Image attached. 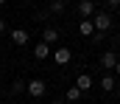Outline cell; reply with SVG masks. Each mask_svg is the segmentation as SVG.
<instances>
[{
    "mask_svg": "<svg viewBox=\"0 0 120 104\" xmlns=\"http://www.w3.org/2000/svg\"><path fill=\"white\" fill-rule=\"evenodd\" d=\"M92 25H95V31L106 34V28L112 25V14H109V11H98V14L92 17Z\"/></svg>",
    "mask_w": 120,
    "mask_h": 104,
    "instance_id": "obj_1",
    "label": "cell"
},
{
    "mask_svg": "<svg viewBox=\"0 0 120 104\" xmlns=\"http://www.w3.org/2000/svg\"><path fill=\"white\" fill-rule=\"evenodd\" d=\"M45 90H48V87H45V82H42V79H31L28 84H25V93H28L31 99H39V96H45Z\"/></svg>",
    "mask_w": 120,
    "mask_h": 104,
    "instance_id": "obj_2",
    "label": "cell"
},
{
    "mask_svg": "<svg viewBox=\"0 0 120 104\" xmlns=\"http://www.w3.org/2000/svg\"><path fill=\"white\" fill-rule=\"evenodd\" d=\"M70 59H73V51H70V48H64V45H61V48L53 51V62H56V65H67Z\"/></svg>",
    "mask_w": 120,
    "mask_h": 104,
    "instance_id": "obj_3",
    "label": "cell"
},
{
    "mask_svg": "<svg viewBox=\"0 0 120 104\" xmlns=\"http://www.w3.org/2000/svg\"><path fill=\"white\" fill-rule=\"evenodd\" d=\"M95 8H98V6H95L92 0H81V3L75 6V11H78V14H81L84 20H90V14H95Z\"/></svg>",
    "mask_w": 120,
    "mask_h": 104,
    "instance_id": "obj_4",
    "label": "cell"
},
{
    "mask_svg": "<svg viewBox=\"0 0 120 104\" xmlns=\"http://www.w3.org/2000/svg\"><path fill=\"white\" fill-rule=\"evenodd\" d=\"M115 65H117V54H115V51H106V54L101 56V68L115 70Z\"/></svg>",
    "mask_w": 120,
    "mask_h": 104,
    "instance_id": "obj_5",
    "label": "cell"
},
{
    "mask_svg": "<svg viewBox=\"0 0 120 104\" xmlns=\"http://www.w3.org/2000/svg\"><path fill=\"white\" fill-rule=\"evenodd\" d=\"M28 31H25V28H14V31H11V42H14V45H28Z\"/></svg>",
    "mask_w": 120,
    "mask_h": 104,
    "instance_id": "obj_6",
    "label": "cell"
},
{
    "mask_svg": "<svg viewBox=\"0 0 120 104\" xmlns=\"http://www.w3.org/2000/svg\"><path fill=\"white\" fill-rule=\"evenodd\" d=\"M73 87H78L81 93H84V90H90V87H92V76H90V73H81V76L75 79V84H73Z\"/></svg>",
    "mask_w": 120,
    "mask_h": 104,
    "instance_id": "obj_7",
    "label": "cell"
},
{
    "mask_svg": "<svg viewBox=\"0 0 120 104\" xmlns=\"http://www.w3.org/2000/svg\"><path fill=\"white\" fill-rule=\"evenodd\" d=\"M34 56H36V59H48V56H50V45L36 42V45H34Z\"/></svg>",
    "mask_w": 120,
    "mask_h": 104,
    "instance_id": "obj_8",
    "label": "cell"
},
{
    "mask_svg": "<svg viewBox=\"0 0 120 104\" xmlns=\"http://www.w3.org/2000/svg\"><path fill=\"white\" fill-rule=\"evenodd\" d=\"M56 39H59V31H56L53 25H48V28L42 31V42H45V45H50V42H56Z\"/></svg>",
    "mask_w": 120,
    "mask_h": 104,
    "instance_id": "obj_9",
    "label": "cell"
},
{
    "mask_svg": "<svg viewBox=\"0 0 120 104\" xmlns=\"http://www.w3.org/2000/svg\"><path fill=\"white\" fill-rule=\"evenodd\" d=\"M78 34H81V37H92V34H95L92 20H81V23H78Z\"/></svg>",
    "mask_w": 120,
    "mask_h": 104,
    "instance_id": "obj_10",
    "label": "cell"
},
{
    "mask_svg": "<svg viewBox=\"0 0 120 104\" xmlns=\"http://www.w3.org/2000/svg\"><path fill=\"white\" fill-rule=\"evenodd\" d=\"M64 8H67V3H64V0H53V3H50V14H61Z\"/></svg>",
    "mask_w": 120,
    "mask_h": 104,
    "instance_id": "obj_11",
    "label": "cell"
},
{
    "mask_svg": "<svg viewBox=\"0 0 120 104\" xmlns=\"http://www.w3.org/2000/svg\"><path fill=\"white\" fill-rule=\"evenodd\" d=\"M101 90H106V93L115 90V79H112V76H103V79H101Z\"/></svg>",
    "mask_w": 120,
    "mask_h": 104,
    "instance_id": "obj_12",
    "label": "cell"
},
{
    "mask_svg": "<svg viewBox=\"0 0 120 104\" xmlns=\"http://www.w3.org/2000/svg\"><path fill=\"white\" fill-rule=\"evenodd\" d=\"M78 99H81V90L78 87H70L67 90V101H78Z\"/></svg>",
    "mask_w": 120,
    "mask_h": 104,
    "instance_id": "obj_13",
    "label": "cell"
},
{
    "mask_svg": "<svg viewBox=\"0 0 120 104\" xmlns=\"http://www.w3.org/2000/svg\"><path fill=\"white\" fill-rule=\"evenodd\" d=\"M22 90H25V82H20V79H17V82L11 84V90H8V93H14V96H17V93H22Z\"/></svg>",
    "mask_w": 120,
    "mask_h": 104,
    "instance_id": "obj_14",
    "label": "cell"
},
{
    "mask_svg": "<svg viewBox=\"0 0 120 104\" xmlns=\"http://www.w3.org/2000/svg\"><path fill=\"white\" fill-rule=\"evenodd\" d=\"M117 6H120V0H109V3H106V8H109V11H115Z\"/></svg>",
    "mask_w": 120,
    "mask_h": 104,
    "instance_id": "obj_15",
    "label": "cell"
},
{
    "mask_svg": "<svg viewBox=\"0 0 120 104\" xmlns=\"http://www.w3.org/2000/svg\"><path fill=\"white\" fill-rule=\"evenodd\" d=\"M3 31H6V20L0 17V34H3Z\"/></svg>",
    "mask_w": 120,
    "mask_h": 104,
    "instance_id": "obj_16",
    "label": "cell"
},
{
    "mask_svg": "<svg viewBox=\"0 0 120 104\" xmlns=\"http://www.w3.org/2000/svg\"><path fill=\"white\" fill-rule=\"evenodd\" d=\"M115 73H117V76H120V59H117V65H115Z\"/></svg>",
    "mask_w": 120,
    "mask_h": 104,
    "instance_id": "obj_17",
    "label": "cell"
},
{
    "mask_svg": "<svg viewBox=\"0 0 120 104\" xmlns=\"http://www.w3.org/2000/svg\"><path fill=\"white\" fill-rule=\"evenodd\" d=\"M50 104H64V101H61V99H53V101H50Z\"/></svg>",
    "mask_w": 120,
    "mask_h": 104,
    "instance_id": "obj_18",
    "label": "cell"
}]
</instances>
